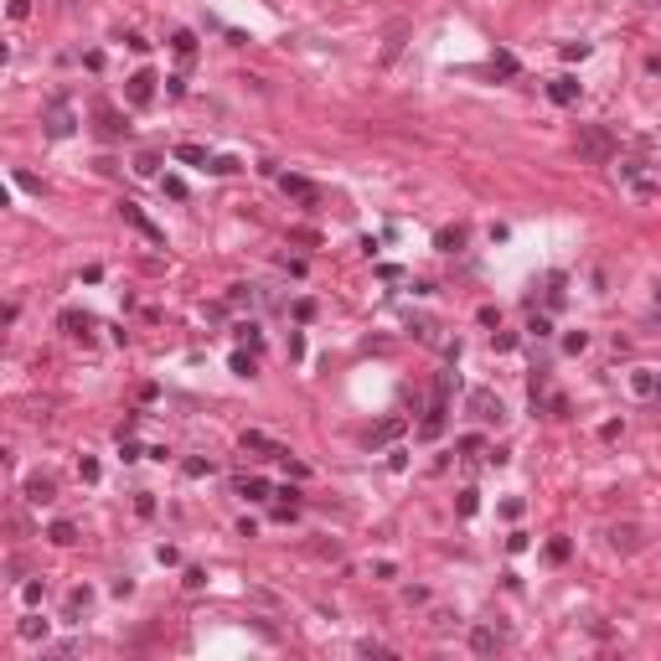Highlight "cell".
Instances as JSON below:
<instances>
[{
  "mask_svg": "<svg viewBox=\"0 0 661 661\" xmlns=\"http://www.w3.org/2000/svg\"><path fill=\"white\" fill-rule=\"evenodd\" d=\"M558 52H563V62H584L589 57V42H563Z\"/></svg>",
  "mask_w": 661,
  "mask_h": 661,
  "instance_id": "obj_23",
  "label": "cell"
},
{
  "mask_svg": "<svg viewBox=\"0 0 661 661\" xmlns=\"http://www.w3.org/2000/svg\"><path fill=\"white\" fill-rule=\"evenodd\" d=\"M62 330H68V336H88V330H94V315L88 310H62Z\"/></svg>",
  "mask_w": 661,
  "mask_h": 661,
  "instance_id": "obj_14",
  "label": "cell"
},
{
  "mask_svg": "<svg viewBox=\"0 0 661 661\" xmlns=\"http://www.w3.org/2000/svg\"><path fill=\"white\" fill-rule=\"evenodd\" d=\"M170 47H176V57L187 62L191 52H196V36H191V31H176V36H170Z\"/></svg>",
  "mask_w": 661,
  "mask_h": 661,
  "instance_id": "obj_22",
  "label": "cell"
},
{
  "mask_svg": "<svg viewBox=\"0 0 661 661\" xmlns=\"http://www.w3.org/2000/svg\"><path fill=\"white\" fill-rule=\"evenodd\" d=\"M434 248H440V254H460V248H465V228H440L434 233Z\"/></svg>",
  "mask_w": 661,
  "mask_h": 661,
  "instance_id": "obj_13",
  "label": "cell"
},
{
  "mask_svg": "<svg viewBox=\"0 0 661 661\" xmlns=\"http://www.w3.org/2000/svg\"><path fill=\"white\" fill-rule=\"evenodd\" d=\"M176 161L181 166H196V170H212V155H207L202 145H176Z\"/></svg>",
  "mask_w": 661,
  "mask_h": 661,
  "instance_id": "obj_12",
  "label": "cell"
},
{
  "mask_svg": "<svg viewBox=\"0 0 661 661\" xmlns=\"http://www.w3.org/2000/svg\"><path fill=\"white\" fill-rule=\"evenodd\" d=\"M181 475H187V481H202V475H212V460H202V455L181 460Z\"/></svg>",
  "mask_w": 661,
  "mask_h": 661,
  "instance_id": "obj_21",
  "label": "cell"
},
{
  "mask_svg": "<svg viewBox=\"0 0 661 661\" xmlns=\"http://www.w3.org/2000/svg\"><path fill=\"white\" fill-rule=\"evenodd\" d=\"M42 124H47V135H52V140H68L73 129H78V119H73V109H68V99H52V109H47Z\"/></svg>",
  "mask_w": 661,
  "mask_h": 661,
  "instance_id": "obj_5",
  "label": "cell"
},
{
  "mask_svg": "<svg viewBox=\"0 0 661 661\" xmlns=\"http://www.w3.org/2000/svg\"><path fill=\"white\" fill-rule=\"evenodd\" d=\"M470 414L481 419V424H507V403H501L491 388H470Z\"/></svg>",
  "mask_w": 661,
  "mask_h": 661,
  "instance_id": "obj_2",
  "label": "cell"
},
{
  "mask_svg": "<svg viewBox=\"0 0 661 661\" xmlns=\"http://www.w3.org/2000/svg\"><path fill=\"white\" fill-rule=\"evenodd\" d=\"M279 187H284V196H295V202L321 207V187H315V181H305V176H279Z\"/></svg>",
  "mask_w": 661,
  "mask_h": 661,
  "instance_id": "obj_7",
  "label": "cell"
},
{
  "mask_svg": "<svg viewBox=\"0 0 661 661\" xmlns=\"http://www.w3.org/2000/svg\"><path fill=\"white\" fill-rule=\"evenodd\" d=\"M88 604H94V594H88V589H73V594H68V610H73V615L88 610Z\"/></svg>",
  "mask_w": 661,
  "mask_h": 661,
  "instance_id": "obj_27",
  "label": "cell"
},
{
  "mask_svg": "<svg viewBox=\"0 0 661 661\" xmlns=\"http://www.w3.org/2000/svg\"><path fill=\"white\" fill-rule=\"evenodd\" d=\"M135 511H140V517H155V496H150V491H140V501H135Z\"/></svg>",
  "mask_w": 661,
  "mask_h": 661,
  "instance_id": "obj_40",
  "label": "cell"
},
{
  "mask_svg": "<svg viewBox=\"0 0 661 661\" xmlns=\"http://www.w3.org/2000/svg\"><path fill=\"white\" fill-rule=\"evenodd\" d=\"M356 651H362V656H388V646H382V641H356Z\"/></svg>",
  "mask_w": 661,
  "mask_h": 661,
  "instance_id": "obj_38",
  "label": "cell"
},
{
  "mask_svg": "<svg viewBox=\"0 0 661 661\" xmlns=\"http://www.w3.org/2000/svg\"><path fill=\"white\" fill-rule=\"evenodd\" d=\"M233 372H238V377H254L259 367H254V356H248V351H238V356H233Z\"/></svg>",
  "mask_w": 661,
  "mask_h": 661,
  "instance_id": "obj_25",
  "label": "cell"
},
{
  "mask_svg": "<svg viewBox=\"0 0 661 661\" xmlns=\"http://www.w3.org/2000/svg\"><path fill=\"white\" fill-rule=\"evenodd\" d=\"M455 507H460V517H475V507H481V501H475V491H460Z\"/></svg>",
  "mask_w": 661,
  "mask_h": 661,
  "instance_id": "obj_32",
  "label": "cell"
},
{
  "mask_svg": "<svg viewBox=\"0 0 661 661\" xmlns=\"http://www.w3.org/2000/svg\"><path fill=\"white\" fill-rule=\"evenodd\" d=\"M475 321H481V326H501V310L496 305H481V310H475Z\"/></svg>",
  "mask_w": 661,
  "mask_h": 661,
  "instance_id": "obj_36",
  "label": "cell"
},
{
  "mask_svg": "<svg viewBox=\"0 0 661 661\" xmlns=\"http://www.w3.org/2000/svg\"><path fill=\"white\" fill-rule=\"evenodd\" d=\"M238 444H243V449H259V455H274V460L284 455V444H274L269 434H259V429H243V440H238Z\"/></svg>",
  "mask_w": 661,
  "mask_h": 661,
  "instance_id": "obj_10",
  "label": "cell"
},
{
  "mask_svg": "<svg viewBox=\"0 0 661 661\" xmlns=\"http://www.w3.org/2000/svg\"><path fill=\"white\" fill-rule=\"evenodd\" d=\"M212 170H217V176H233L238 161H233V155H212Z\"/></svg>",
  "mask_w": 661,
  "mask_h": 661,
  "instance_id": "obj_35",
  "label": "cell"
},
{
  "mask_svg": "<svg viewBox=\"0 0 661 661\" xmlns=\"http://www.w3.org/2000/svg\"><path fill=\"white\" fill-rule=\"evenodd\" d=\"M279 460H284V470H289V475H295V481H305V475H310V465H300V460H289V449H284V455H279Z\"/></svg>",
  "mask_w": 661,
  "mask_h": 661,
  "instance_id": "obj_34",
  "label": "cell"
},
{
  "mask_svg": "<svg viewBox=\"0 0 661 661\" xmlns=\"http://www.w3.org/2000/svg\"><path fill=\"white\" fill-rule=\"evenodd\" d=\"M656 300H661V284H656Z\"/></svg>",
  "mask_w": 661,
  "mask_h": 661,
  "instance_id": "obj_46",
  "label": "cell"
},
{
  "mask_svg": "<svg viewBox=\"0 0 661 661\" xmlns=\"http://www.w3.org/2000/svg\"><path fill=\"white\" fill-rule=\"evenodd\" d=\"M398 434H403V414H393V419H382V424L372 429V440H367V444H393Z\"/></svg>",
  "mask_w": 661,
  "mask_h": 661,
  "instance_id": "obj_17",
  "label": "cell"
},
{
  "mask_svg": "<svg viewBox=\"0 0 661 661\" xmlns=\"http://www.w3.org/2000/svg\"><path fill=\"white\" fill-rule=\"evenodd\" d=\"M47 537H52L57 548H73V543H78V527H73L68 517H62V522H52V527H47Z\"/></svg>",
  "mask_w": 661,
  "mask_h": 661,
  "instance_id": "obj_19",
  "label": "cell"
},
{
  "mask_svg": "<svg viewBox=\"0 0 661 661\" xmlns=\"http://www.w3.org/2000/svg\"><path fill=\"white\" fill-rule=\"evenodd\" d=\"M26 501L31 507H52L57 501V481L52 475H26Z\"/></svg>",
  "mask_w": 661,
  "mask_h": 661,
  "instance_id": "obj_8",
  "label": "cell"
},
{
  "mask_svg": "<svg viewBox=\"0 0 661 661\" xmlns=\"http://www.w3.org/2000/svg\"><path fill=\"white\" fill-rule=\"evenodd\" d=\"M527 330H532V336H548L553 321H548V315H532V321H527Z\"/></svg>",
  "mask_w": 661,
  "mask_h": 661,
  "instance_id": "obj_39",
  "label": "cell"
},
{
  "mask_svg": "<svg viewBox=\"0 0 661 661\" xmlns=\"http://www.w3.org/2000/svg\"><path fill=\"white\" fill-rule=\"evenodd\" d=\"M584 347H589V336H584V330H568V336H563V351H574V356H579Z\"/></svg>",
  "mask_w": 661,
  "mask_h": 661,
  "instance_id": "obj_26",
  "label": "cell"
},
{
  "mask_svg": "<svg viewBox=\"0 0 661 661\" xmlns=\"http://www.w3.org/2000/svg\"><path fill=\"white\" fill-rule=\"evenodd\" d=\"M470 651H475V656H496V651H501V636H496L491 625H475V630H470Z\"/></svg>",
  "mask_w": 661,
  "mask_h": 661,
  "instance_id": "obj_9",
  "label": "cell"
},
{
  "mask_svg": "<svg viewBox=\"0 0 661 661\" xmlns=\"http://www.w3.org/2000/svg\"><path fill=\"white\" fill-rule=\"evenodd\" d=\"M119 217H124V222H129V228H135V233L145 238V243H155V248H161V243H166V233H161V228H155V222H150V217H145V207H140V202H119Z\"/></svg>",
  "mask_w": 661,
  "mask_h": 661,
  "instance_id": "obj_3",
  "label": "cell"
},
{
  "mask_svg": "<svg viewBox=\"0 0 661 661\" xmlns=\"http://www.w3.org/2000/svg\"><path fill=\"white\" fill-rule=\"evenodd\" d=\"M181 584H187V589H202V584H207V574H202V568H187V579H181Z\"/></svg>",
  "mask_w": 661,
  "mask_h": 661,
  "instance_id": "obj_43",
  "label": "cell"
},
{
  "mask_svg": "<svg viewBox=\"0 0 661 661\" xmlns=\"http://www.w3.org/2000/svg\"><path fill=\"white\" fill-rule=\"evenodd\" d=\"M42 594H47L42 579H26V584H21V600H26V604H42Z\"/></svg>",
  "mask_w": 661,
  "mask_h": 661,
  "instance_id": "obj_24",
  "label": "cell"
},
{
  "mask_svg": "<svg viewBox=\"0 0 661 661\" xmlns=\"http://www.w3.org/2000/svg\"><path fill=\"white\" fill-rule=\"evenodd\" d=\"M429 625H434V630H440V636H444V630H455V625H460V615H449V610H440V615L429 620Z\"/></svg>",
  "mask_w": 661,
  "mask_h": 661,
  "instance_id": "obj_28",
  "label": "cell"
},
{
  "mask_svg": "<svg viewBox=\"0 0 661 661\" xmlns=\"http://www.w3.org/2000/svg\"><path fill=\"white\" fill-rule=\"evenodd\" d=\"M398 47H403V26H398V31H393V36H388V52H382V57H388V62H393V57H398Z\"/></svg>",
  "mask_w": 661,
  "mask_h": 661,
  "instance_id": "obj_42",
  "label": "cell"
},
{
  "mask_svg": "<svg viewBox=\"0 0 661 661\" xmlns=\"http://www.w3.org/2000/svg\"><path fill=\"white\" fill-rule=\"evenodd\" d=\"M548 99H553V103H574V99H579V78H553V83H548Z\"/></svg>",
  "mask_w": 661,
  "mask_h": 661,
  "instance_id": "obj_16",
  "label": "cell"
},
{
  "mask_svg": "<svg viewBox=\"0 0 661 661\" xmlns=\"http://www.w3.org/2000/svg\"><path fill=\"white\" fill-rule=\"evenodd\" d=\"M579 161H589V166H610L615 155H620V140L610 135L604 124H579Z\"/></svg>",
  "mask_w": 661,
  "mask_h": 661,
  "instance_id": "obj_1",
  "label": "cell"
},
{
  "mask_svg": "<svg viewBox=\"0 0 661 661\" xmlns=\"http://www.w3.org/2000/svg\"><path fill=\"white\" fill-rule=\"evenodd\" d=\"M548 558H553V563H568V537H553V543H548Z\"/></svg>",
  "mask_w": 661,
  "mask_h": 661,
  "instance_id": "obj_29",
  "label": "cell"
},
{
  "mask_svg": "<svg viewBox=\"0 0 661 661\" xmlns=\"http://www.w3.org/2000/svg\"><path fill=\"white\" fill-rule=\"evenodd\" d=\"M161 187H166V196H176V202H181V196H187V181H181V176H166Z\"/></svg>",
  "mask_w": 661,
  "mask_h": 661,
  "instance_id": "obj_33",
  "label": "cell"
},
{
  "mask_svg": "<svg viewBox=\"0 0 661 661\" xmlns=\"http://www.w3.org/2000/svg\"><path fill=\"white\" fill-rule=\"evenodd\" d=\"M124 99H129V109H145V103H150L155 99V73H129L124 78Z\"/></svg>",
  "mask_w": 661,
  "mask_h": 661,
  "instance_id": "obj_6",
  "label": "cell"
},
{
  "mask_svg": "<svg viewBox=\"0 0 661 661\" xmlns=\"http://www.w3.org/2000/svg\"><path fill=\"white\" fill-rule=\"evenodd\" d=\"M656 398H661V377H656Z\"/></svg>",
  "mask_w": 661,
  "mask_h": 661,
  "instance_id": "obj_45",
  "label": "cell"
},
{
  "mask_svg": "<svg viewBox=\"0 0 661 661\" xmlns=\"http://www.w3.org/2000/svg\"><path fill=\"white\" fill-rule=\"evenodd\" d=\"M238 496L263 501V496H269V481H263V475H243V481H238Z\"/></svg>",
  "mask_w": 661,
  "mask_h": 661,
  "instance_id": "obj_18",
  "label": "cell"
},
{
  "mask_svg": "<svg viewBox=\"0 0 661 661\" xmlns=\"http://www.w3.org/2000/svg\"><path fill=\"white\" fill-rule=\"evenodd\" d=\"M610 548L615 553H641L646 548V527L641 522H610Z\"/></svg>",
  "mask_w": 661,
  "mask_h": 661,
  "instance_id": "obj_4",
  "label": "cell"
},
{
  "mask_svg": "<svg viewBox=\"0 0 661 661\" xmlns=\"http://www.w3.org/2000/svg\"><path fill=\"white\" fill-rule=\"evenodd\" d=\"M233 336H238V341H248V347H259V326H248V321H243V326H238V330H233Z\"/></svg>",
  "mask_w": 661,
  "mask_h": 661,
  "instance_id": "obj_37",
  "label": "cell"
},
{
  "mask_svg": "<svg viewBox=\"0 0 661 661\" xmlns=\"http://www.w3.org/2000/svg\"><path fill=\"white\" fill-rule=\"evenodd\" d=\"M31 16V0H10V21H26Z\"/></svg>",
  "mask_w": 661,
  "mask_h": 661,
  "instance_id": "obj_41",
  "label": "cell"
},
{
  "mask_svg": "<svg viewBox=\"0 0 661 661\" xmlns=\"http://www.w3.org/2000/svg\"><path fill=\"white\" fill-rule=\"evenodd\" d=\"M155 166H161V155H150V150H145L140 161H135V170H140V176H155Z\"/></svg>",
  "mask_w": 661,
  "mask_h": 661,
  "instance_id": "obj_31",
  "label": "cell"
},
{
  "mask_svg": "<svg viewBox=\"0 0 661 661\" xmlns=\"http://www.w3.org/2000/svg\"><path fill=\"white\" fill-rule=\"evenodd\" d=\"M16 630H21V641H47V620L42 615H26Z\"/></svg>",
  "mask_w": 661,
  "mask_h": 661,
  "instance_id": "obj_20",
  "label": "cell"
},
{
  "mask_svg": "<svg viewBox=\"0 0 661 661\" xmlns=\"http://www.w3.org/2000/svg\"><path fill=\"white\" fill-rule=\"evenodd\" d=\"M78 475H83V481H99V460L83 455V460H78Z\"/></svg>",
  "mask_w": 661,
  "mask_h": 661,
  "instance_id": "obj_30",
  "label": "cell"
},
{
  "mask_svg": "<svg viewBox=\"0 0 661 661\" xmlns=\"http://www.w3.org/2000/svg\"><path fill=\"white\" fill-rule=\"evenodd\" d=\"M620 429H625V424H620V419H610V424H600V440H620Z\"/></svg>",
  "mask_w": 661,
  "mask_h": 661,
  "instance_id": "obj_44",
  "label": "cell"
},
{
  "mask_svg": "<svg viewBox=\"0 0 661 661\" xmlns=\"http://www.w3.org/2000/svg\"><path fill=\"white\" fill-rule=\"evenodd\" d=\"M419 434H424V440H440V434H444V398H434V408L424 414V424H419Z\"/></svg>",
  "mask_w": 661,
  "mask_h": 661,
  "instance_id": "obj_11",
  "label": "cell"
},
{
  "mask_svg": "<svg viewBox=\"0 0 661 661\" xmlns=\"http://www.w3.org/2000/svg\"><path fill=\"white\" fill-rule=\"evenodd\" d=\"M630 393H636V398H656V372L651 367H636V372H630Z\"/></svg>",
  "mask_w": 661,
  "mask_h": 661,
  "instance_id": "obj_15",
  "label": "cell"
}]
</instances>
